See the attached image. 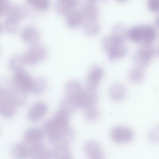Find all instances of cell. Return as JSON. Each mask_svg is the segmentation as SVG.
Returning a JSON list of instances; mask_svg holds the SVG:
<instances>
[{"instance_id": "13", "label": "cell", "mask_w": 159, "mask_h": 159, "mask_svg": "<svg viewBox=\"0 0 159 159\" xmlns=\"http://www.w3.org/2000/svg\"><path fill=\"white\" fill-rule=\"evenodd\" d=\"M98 96L96 90L83 89L78 100L79 108L83 109L96 105L98 102Z\"/></svg>"}, {"instance_id": "12", "label": "cell", "mask_w": 159, "mask_h": 159, "mask_svg": "<svg viewBox=\"0 0 159 159\" xmlns=\"http://www.w3.org/2000/svg\"><path fill=\"white\" fill-rule=\"evenodd\" d=\"M48 110V107L46 103L42 101L36 102L30 108L28 112V118L32 122L40 121L46 116Z\"/></svg>"}, {"instance_id": "3", "label": "cell", "mask_w": 159, "mask_h": 159, "mask_svg": "<svg viewBox=\"0 0 159 159\" xmlns=\"http://www.w3.org/2000/svg\"><path fill=\"white\" fill-rule=\"evenodd\" d=\"M127 38L135 43L151 45L157 37V32L152 26H138L127 30Z\"/></svg>"}, {"instance_id": "22", "label": "cell", "mask_w": 159, "mask_h": 159, "mask_svg": "<svg viewBox=\"0 0 159 159\" xmlns=\"http://www.w3.org/2000/svg\"><path fill=\"white\" fill-rule=\"evenodd\" d=\"M52 159H72L68 145H57L50 151Z\"/></svg>"}, {"instance_id": "29", "label": "cell", "mask_w": 159, "mask_h": 159, "mask_svg": "<svg viewBox=\"0 0 159 159\" xmlns=\"http://www.w3.org/2000/svg\"><path fill=\"white\" fill-rule=\"evenodd\" d=\"M27 1L33 9L39 12L47 11L51 4L50 0H27Z\"/></svg>"}, {"instance_id": "25", "label": "cell", "mask_w": 159, "mask_h": 159, "mask_svg": "<svg viewBox=\"0 0 159 159\" xmlns=\"http://www.w3.org/2000/svg\"><path fill=\"white\" fill-rule=\"evenodd\" d=\"M84 20H98L99 12L94 3L88 2L81 9Z\"/></svg>"}, {"instance_id": "10", "label": "cell", "mask_w": 159, "mask_h": 159, "mask_svg": "<svg viewBox=\"0 0 159 159\" xmlns=\"http://www.w3.org/2000/svg\"><path fill=\"white\" fill-rule=\"evenodd\" d=\"M134 136L133 130L126 126H116L111 131V138L117 143H128L133 141Z\"/></svg>"}, {"instance_id": "4", "label": "cell", "mask_w": 159, "mask_h": 159, "mask_svg": "<svg viewBox=\"0 0 159 159\" xmlns=\"http://www.w3.org/2000/svg\"><path fill=\"white\" fill-rule=\"evenodd\" d=\"M5 14L4 28L7 32L14 33L18 30L20 21L27 16V11L23 7L11 5Z\"/></svg>"}, {"instance_id": "18", "label": "cell", "mask_w": 159, "mask_h": 159, "mask_svg": "<svg viewBox=\"0 0 159 159\" xmlns=\"http://www.w3.org/2000/svg\"><path fill=\"white\" fill-rule=\"evenodd\" d=\"M84 18L81 10H73L66 16V23L71 29H76L82 25Z\"/></svg>"}, {"instance_id": "36", "label": "cell", "mask_w": 159, "mask_h": 159, "mask_svg": "<svg viewBox=\"0 0 159 159\" xmlns=\"http://www.w3.org/2000/svg\"><path fill=\"white\" fill-rule=\"evenodd\" d=\"M117 1L119 2H124V1H126V0H117Z\"/></svg>"}, {"instance_id": "35", "label": "cell", "mask_w": 159, "mask_h": 159, "mask_svg": "<svg viewBox=\"0 0 159 159\" xmlns=\"http://www.w3.org/2000/svg\"><path fill=\"white\" fill-rule=\"evenodd\" d=\"M2 26H1V24H0V33H1V32H2Z\"/></svg>"}, {"instance_id": "7", "label": "cell", "mask_w": 159, "mask_h": 159, "mask_svg": "<svg viewBox=\"0 0 159 159\" xmlns=\"http://www.w3.org/2000/svg\"><path fill=\"white\" fill-rule=\"evenodd\" d=\"M156 49L151 45H144L138 48L134 56L135 66L145 68L155 56Z\"/></svg>"}, {"instance_id": "32", "label": "cell", "mask_w": 159, "mask_h": 159, "mask_svg": "<svg viewBox=\"0 0 159 159\" xmlns=\"http://www.w3.org/2000/svg\"><path fill=\"white\" fill-rule=\"evenodd\" d=\"M149 141L154 143H159V125L152 129L148 134Z\"/></svg>"}, {"instance_id": "14", "label": "cell", "mask_w": 159, "mask_h": 159, "mask_svg": "<svg viewBox=\"0 0 159 159\" xmlns=\"http://www.w3.org/2000/svg\"><path fill=\"white\" fill-rule=\"evenodd\" d=\"M84 151L89 159H105L101 146L95 141H88L84 145Z\"/></svg>"}, {"instance_id": "20", "label": "cell", "mask_w": 159, "mask_h": 159, "mask_svg": "<svg viewBox=\"0 0 159 159\" xmlns=\"http://www.w3.org/2000/svg\"><path fill=\"white\" fill-rule=\"evenodd\" d=\"M83 90L82 85L79 81L76 80H70L66 84L65 87L66 96L76 100L78 102V99Z\"/></svg>"}, {"instance_id": "26", "label": "cell", "mask_w": 159, "mask_h": 159, "mask_svg": "<svg viewBox=\"0 0 159 159\" xmlns=\"http://www.w3.org/2000/svg\"><path fill=\"white\" fill-rule=\"evenodd\" d=\"M145 77L144 68L135 66L130 70L129 78L130 81L133 83L138 84L141 83Z\"/></svg>"}, {"instance_id": "19", "label": "cell", "mask_w": 159, "mask_h": 159, "mask_svg": "<svg viewBox=\"0 0 159 159\" xmlns=\"http://www.w3.org/2000/svg\"><path fill=\"white\" fill-rule=\"evenodd\" d=\"M126 87L121 83H114L109 88V97L114 102H121L126 98Z\"/></svg>"}, {"instance_id": "11", "label": "cell", "mask_w": 159, "mask_h": 159, "mask_svg": "<svg viewBox=\"0 0 159 159\" xmlns=\"http://www.w3.org/2000/svg\"><path fill=\"white\" fill-rule=\"evenodd\" d=\"M104 75V71L102 67L94 66L89 71L86 80V88L96 90Z\"/></svg>"}, {"instance_id": "31", "label": "cell", "mask_w": 159, "mask_h": 159, "mask_svg": "<svg viewBox=\"0 0 159 159\" xmlns=\"http://www.w3.org/2000/svg\"><path fill=\"white\" fill-rule=\"evenodd\" d=\"M25 62L23 57L16 56L10 59L9 62V68L14 72H16L23 69Z\"/></svg>"}, {"instance_id": "28", "label": "cell", "mask_w": 159, "mask_h": 159, "mask_svg": "<svg viewBox=\"0 0 159 159\" xmlns=\"http://www.w3.org/2000/svg\"><path fill=\"white\" fill-rule=\"evenodd\" d=\"M79 108L78 102L76 100L66 96L61 101L59 108L71 114Z\"/></svg>"}, {"instance_id": "27", "label": "cell", "mask_w": 159, "mask_h": 159, "mask_svg": "<svg viewBox=\"0 0 159 159\" xmlns=\"http://www.w3.org/2000/svg\"><path fill=\"white\" fill-rule=\"evenodd\" d=\"M47 87V82L45 79L41 77L35 78L34 79L31 93L35 95H41L46 90Z\"/></svg>"}, {"instance_id": "9", "label": "cell", "mask_w": 159, "mask_h": 159, "mask_svg": "<svg viewBox=\"0 0 159 159\" xmlns=\"http://www.w3.org/2000/svg\"><path fill=\"white\" fill-rule=\"evenodd\" d=\"M34 79L28 72L22 69L15 72L12 81L18 89L28 93H31Z\"/></svg>"}, {"instance_id": "15", "label": "cell", "mask_w": 159, "mask_h": 159, "mask_svg": "<svg viewBox=\"0 0 159 159\" xmlns=\"http://www.w3.org/2000/svg\"><path fill=\"white\" fill-rule=\"evenodd\" d=\"M21 38L25 43L34 45L38 43L41 38L39 30L34 26H28L21 32Z\"/></svg>"}, {"instance_id": "16", "label": "cell", "mask_w": 159, "mask_h": 159, "mask_svg": "<svg viewBox=\"0 0 159 159\" xmlns=\"http://www.w3.org/2000/svg\"><path fill=\"white\" fill-rule=\"evenodd\" d=\"M45 133L43 129L37 127L30 128L26 131L24 134V140L30 145L41 143Z\"/></svg>"}, {"instance_id": "23", "label": "cell", "mask_w": 159, "mask_h": 159, "mask_svg": "<svg viewBox=\"0 0 159 159\" xmlns=\"http://www.w3.org/2000/svg\"><path fill=\"white\" fill-rule=\"evenodd\" d=\"M82 25L84 32L89 36H95L101 31V26L98 20H86Z\"/></svg>"}, {"instance_id": "21", "label": "cell", "mask_w": 159, "mask_h": 159, "mask_svg": "<svg viewBox=\"0 0 159 159\" xmlns=\"http://www.w3.org/2000/svg\"><path fill=\"white\" fill-rule=\"evenodd\" d=\"M79 0H57L56 8L59 14L66 16L77 6Z\"/></svg>"}, {"instance_id": "8", "label": "cell", "mask_w": 159, "mask_h": 159, "mask_svg": "<svg viewBox=\"0 0 159 159\" xmlns=\"http://www.w3.org/2000/svg\"><path fill=\"white\" fill-rule=\"evenodd\" d=\"M0 85L6 90L17 106H22L26 103L27 93L18 89L13 84L12 80H2L0 81Z\"/></svg>"}, {"instance_id": "30", "label": "cell", "mask_w": 159, "mask_h": 159, "mask_svg": "<svg viewBox=\"0 0 159 159\" xmlns=\"http://www.w3.org/2000/svg\"><path fill=\"white\" fill-rule=\"evenodd\" d=\"M84 116L88 121L94 122L100 117V112L96 105L89 107L84 109Z\"/></svg>"}, {"instance_id": "1", "label": "cell", "mask_w": 159, "mask_h": 159, "mask_svg": "<svg viewBox=\"0 0 159 159\" xmlns=\"http://www.w3.org/2000/svg\"><path fill=\"white\" fill-rule=\"evenodd\" d=\"M70 115L58 110L54 116L43 125V130L51 144L69 145L74 139V131L69 125Z\"/></svg>"}, {"instance_id": "5", "label": "cell", "mask_w": 159, "mask_h": 159, "mask_svg": "<svg viewBox=\"0 0 159 159\" xmlns=\"http://www.w3.org/2000/svg\"><path fill=\"white\" fill-rule=\"evenodd\" d=\"M48 52L45 47L37 43L32 45L23 56L24 62L30 65H34L43 61L46 59Z\"/></svg>"}, {"instance_id": "33", "label": "cell", "mask_w": 159, "mask_h": 159, "mask_svg": "<svg viewBox=\"0 0 159 159\" xmlns=\"http://www.w3.org/2000/svg\"><path fill=\"white\" fill-rule=\"evenodd\" d=\"M10 5L8 0H0V16L6 13Z\"/></svg>"}, {"instance_id": "6", "label": "cell", "mask_w": 159, "mask_h": 159, "mask_svg": "<svg viewBox=\"0 0 159 159\" xmlns=\"http://www.w3.org/2000/svg\"><path fill=\"white\" fill-rule=\"evenodd\" d=\"M17 105L6 90L0 86V116L10 118L15 116Z\"/></svg>"}, {"instance_id": "24", "label": "cell", "mask_w": 159, "mask_h": 159, "mask_svg": "<svg viewBox=\"0 0 159 159\" xmlns=\"http://www.w3.org/2000/svg\"><path fill=\"white\" fill-rule=\"evenodd\" d=\"M12 155L15 159H26L30 157V147L24 143H18L12 148Z\"/></svg>"}, {"instance_id": "17", "label": "cell", "mask_w": 159, "mask_h": 159, "mask_svg": "<svg viewBox=\"0 0 159 159\" xmlns=\"http://www.w3.org/2000/svg\"><path fill=\"white\" fill-rule=\"evenodd\" d=\"M30 152L32 159H52L50 151L42 143L30 145Z\"/></svg>"}, {"instance_id": "34", "label": "cell", "mask_w": 159, "mask_h": 159, "mask_svg": "<svg viewBox=\"0 0 159 159\" xmlns=\"http://www.w3.org/2000/svg\"><path fill=\"white\" fill-rule=\"evenodd\" d=\"M148 6L151 11H159V0H148Z\"/></svg>"}, {"instance_id": "2", "label": "cell", "mask_w": 159, "mask_h": 159, "mask_svg": "<svg viewBox=\"0 0 159 159\" xmlns=\"http://www.w3.org/2000/svg\"><path fill=\"white\" fill-rule=\"evenodd\" d=\"M125 41L111 34L105 37L102 42L104 50L107 53L108 59L115 61L124 57L128 52Z\"/></svg>"}]
</instances>
